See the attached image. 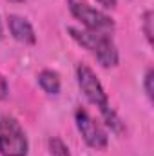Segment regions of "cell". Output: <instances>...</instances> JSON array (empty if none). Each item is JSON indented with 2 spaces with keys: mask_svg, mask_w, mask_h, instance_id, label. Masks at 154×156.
<instances>
[{
  "mask_svg": "<svg viewBox=\"0 0 154 156\" xmlns=\"http://www.w3.org/2000/svg\"><path fill=\"white\" fill-rule=\"evenodd\" d=\"M76 82L80 91L83 93V96L89 100V104H93L94 107H98L100 115L103 118L105 125L111 127V131L116 134L123 133V122L120 120V116L116 115V111L111 107L109 104V96L102 85V82L98 80L96 73L85 66V64H78L76 66Z\"/></svg>",
  "mask_w": 154,
  "mask_h": 156,
  "instance_id": "1",
  "label": "cell"
},
{
  "mask_svg": "<svg viewBox=\"0 0 154 156\" xmlns=\"http://www.w3.org/2000/svg\"><path fill=\"white\" fill-rule=\"evenodd\" d=\"M69 37L76 42L78 45H82L83 49H87L102 67H116L120 64V55L116 49L114 42L111 38V35H103V33H94L89 29H82L69 26L67 27Z\"/></svg>",
  "mask_w": 154,
  "mask_h": 156,
  "instance_id": "2",
  "label": "cell"
},
{
  "mask_svg": "<svg viewBox=\"0 0 154 156\" xmlns=\"http://www.w3.org/2000/svg\"><path fill=\"white\" fill-rule=\"evenodd\" d=\"M29 140L15 116L0 118V156H27Z\"/></svg>",
  "mask_w": 154,
  "mask_h": 156,
  "instance_id": "3",
  "label": "cell"
},
{
  "mask_svg": "<svg viewBox=\"0 0 154 156\" xmlns=\"http://www.w3.org/2000/svg\"><path fill=\"white\" fill-rule=\"evenodd\" d=\"M69 5V11L71 15L82 22L83 29H89V31H94V33H103V35H113L116 29L114 20L105 15L103 11L96 9V7H91L89 4L82 2V0H69L67 2Z\"/></svg>",
  "mask_w": 154,
  "mask_h": 156,
  "instance_id": "4",
  "label": "cell"
},
{
  "mask_svg": "<svg viewBox=\"0 0 154 156\" xmlns=\"http://www.w3.org/2000/svg\"><path fill=\"white\" fill-rule=\"evenodd\" d=\"M75 122H76V129L82 134L83 142L94 149V151H103L109 144V136L105 133V129L91 116L85 109L78 107L75 111Z\"/></svg>",
  "mask_w": 154,
  "mask_h": 156,
  "instance_id": "5",
  "label": "cell"
},
{
  "mask_svg": "<svg viewBox=\"0 0 154 156\" xmlns=\"http://www.w3.org/2000/svg\"><path fill=\"white\" fill-rule=\"evenodd\" d=\"M7 26H9V33L11 37L26 45H35L37 44V33L31 26V22L20 15H9L7 16Z\"/></svg>",
  "mask_w": 154,
  "mask_h": 156,
  "instance_id": "6",
  "label": "cell"
},
{
  "mask_svg": "<svg viewBox=\"0 0 154 156\" xmlns=\"http://www.w3.org/2000/svg\"><path fill=\"white\" fill-rule=\"evenodd\" d=\"M38 85L42 87L44 93L56 96L60 93V89H62L60 75L56 71H53V69H44V71H40V75H38Z\"/></svg>",
  "mask_w": 154,
  "mask_h": 156,
  "instance_id": "7",
  "label": "cell"
},
{
  "mask_svg": "<svg viewBox=\"0 0 154 156\" xmlns=\"http://www.w3.org/2000/svg\"><path fill=\"white\" fill-rule=\"evenodd\" d=\"M49 151H51L53 156H71L69 154V147H67V145L64 144V140L58 138V136L49 138Z\"/></svg>",
  "mask_w": 154,
  "mask_h": 156,
  "instance_id": "8",
  "label": "cell"
},
{
  "mask_svg": "<svg viewBox=\"0 0 154 156\" xmlns=\"http://www.w3.org/2000/svg\"><path fill=\"white\" fill-rule=\"evenodd\" d=\"M152 11L151 9H147L145 13H143V18H142V27H143V33H145V38L149 44H152Z\"/></svg>",
  "mask_w": 154,
  "mask_h": 156,
  "instance_id": "9",
  "label": "cell"
},
{
  "mask_svg": "<svg viewBox=\"0 0 154 156\" xmlns=\"http://www.w3.org/2000/svg\"><path fill=\"white\" fill-rule=\"evenodd\" d=\"M152 82H154V71H152V69H147L145 78H143V87H145V94H147V98H149V100H152V98H154Z\"/></svg>",
  "mask_w": 154,
  "mask_h": 156,
  "instance_id": "10",
  "label": "cell"
},
{
  "mask_svg": "<svg viewBox=\"0 0 154 156\" xmlns=\"http://www.w3.org/2000/svg\"><path fill=\"white\" fill-rule=\"evenodd\" d=\"M7 96H9V83H7L5 76L0 73V100H5Z\"/></svg>",
  "mask_w": 154,
  "mask_h": 156,
  "instance_id": "11",
  "label": "cell"
},
{
  "mask_svg": "<svg viewBox=\"0 0 154 156\" xmlns=\"http://www.w3.org/2000/svg\"><path fill=\"white\" fill-rule=\"evenodd\" d=\"M98 2L103 7H116V0H98Z\"/></svg>",
  "mask_w": 154,
  "mask_h": 156,
  "instance_id": "12",
  "label": "cell"
},
{
  "mask_svg": "<svg viewBox=\"0 0 154 156\" xmlns=\"http://www.w3.org/2000/svg\"><path fill=\"white\" fill-rule=\"evenodd\" d=\"M7 2H13V4H20V2H24V0H7Z\"/></svg>",
  "mask_w": 154,
  "mask_h": 156,
  "instance_id": "13",
  "label": "cell"
},
{
  "mask_svg": "<svg viewBox=\"0 0 154 156\" xmlns=\"http://www.w3.org/2000/svg\"><path fill=\"white\" fill-rule=\"evenodd\" d=\"M0 38H2V20H0Z\"/></svg>",
  "mask_w": 154,
  "mask_h": 156,
  "instance_id": "14",
  "label": "cell"
}]
</instances>
